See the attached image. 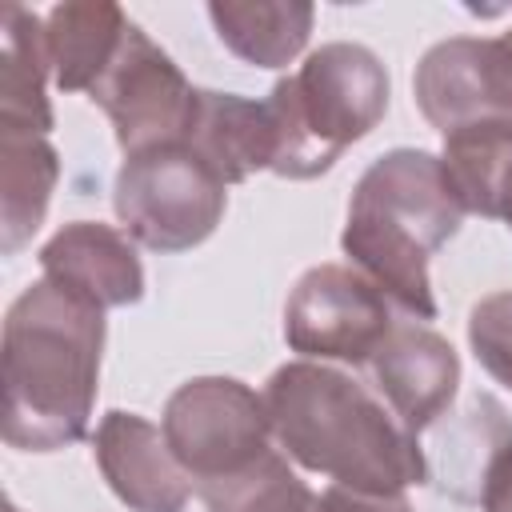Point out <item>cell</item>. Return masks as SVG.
<instances>
[{
    "mask_svg": "<svg viewBox=\"0 0 512 512\" xmlns=\"http://www.w3.org/2000/svg\"><path fill=\"white\" fill-rule=\"evenodd\" d=\"M412 92L440 136L468 124H512V28L504 36H452L432 44L416 64Z\"/></svg>",
    "mask_w": 512,
    "mask_h": 512,
    "instance_id": "9c48e42d",
    "label": "cell"
},
{
    "mask_svg": "<svg viewBox=\"0 0 512 512\" xmlns=\"http://www.w3.org/2000/svg\"><path fill=\"white\" fill-rule=\"evenodd\" d=\"M316 512H416V508L408 504L404 492H400V496H368V492H352V488L332 484V488L320 496Z\"/></svg>",
    "mask_w": 512,
    "mask_h": 512,
    "instance_id": "7402d4cb",
    "label": "cell"
},
{
    "mask_svg": "<svg viewBox=\"0 0 512 512\" xmlns=\"http://www.w3.org/2000/svg\"><path fill=\"white\" fill-rule=\"evenodd\" d=\"M104 352V308L40 276L4 316V444L56 452L84 440Z\"/></svg>",
    "mask_w": 512,
    "mask_h": 512,
    "instance_id": "6da1fadb",
    "label": "cell"
},
{
    "mask_svg": "<svg viewBox=\"0 0 512 512\" xmlns=\"http://www.w3.org/2000/svg\"><path fill=\"white\" fill-rule=\"evenodd\" d=\"M320 496L288 468L280 452H272L256 472L236 480L232 488L204 500L208 512H316Z\"/></svg>",
    "mask_w": 512,
    "mask_h": 512,
    "instance_id": "d6986e66",
    "label": "cell"
},
{
    "mask_svg": "<svg viewBox=\"0 0 512 512\" xmlns=\"http://www.w3.org/2000/svg\"><path fill=\"white\" fill-rule=\"evenodd\" d=\"M160 432L200 500L232 488L276 452L264 392L236 376L184 380L164 404Z\"/></svg>",
    "mask_w": 512,
    "mask_h": 512,
    "instance_id": "5b68a950",
    "label": "cell"
},
{
    "mask_svg": "<svg viewBox=\"0 0 512 512\" xmlns=\"http://www.w3.org/2000/svg\"><path fill=\"white\" fill-rule=\"evenodd\" d=\"M276 444L308 472L368 496H400L432 476L420 436L348 372L288 360L264 384Z\"/></svg>",
    "mask_w": 512,
    "mask_h": 512,
    "instance_id": "7a4b0ae2",
    "label": "cell"
},
{
    "mask_svg": "<svg viewBox=\"0 0 512 512\" xmlns=\"http://www.w3.org/2000/svg\"><path fill=\"white\" fill-rule=\"evenodd\" d=\"M60 180V156L48 136L0 132V248L20 252L44 224L52 188Z\"/></svg>",
    "mask_w": 512,
    "mask_h": 512,
    "instance_id": "e0dca14e",
    "label": "cell"
},
{
    "mask_svg": "<svg viewBox=\"0 0 512 512\" xmlns=\"http://www.w3.org/2000/svg\"><path fill=\"white\" fill-rule=\"evenodd\" d=\"M4 512H20V508H16V504H8V508H4Z\"/></svg>",
    "mask_w": 512,
    "mask_h": 512,
    "instance_id": "cb8c5ba5",
    "label": "cell"
},
{
    "mask_svg": "<svg viewBox=\"0 0 512 512\" xmlns=\"http://www.w3.org/2000/svg\"><path fill=\"white\" fill-rule=\"evenodd\" d=\"M208 20L220 44L252 68H284L308 44L316 8L304 0H212Z\"/></svg>",
    "mask_w": 512,
    "mask_h": 512,
    "instance_id": "2e32d148",
    "label": "cell"
},
{
    "mask_svg": "<svg viewBox=\"0 0 512 512\" xmlns=\"http://www.w3.org/2000/svg\"><path fill=\"white\" fill-rule=\"evenodd\" d=\"M112 204L124 232L152 252H188L204 244L228 208V184L192 144L168 140L124 156Z\"/></svg>",
    "mask_w": 512,
    "mask_h": 512,
    "instance_id": "8992f818",
    "label": "cell"
},
{
    "mask_svg": "<svg viewBox=\"0 0 512 512\" xmlns=\"http://www.w3.org/2000/svg\"><path fill=\"white\" fill-rule=\"evenodd\" d=\"M92 456L108 488L132 512H184L192 480L172 456L164 432L136 412H108L92 436Z\"/></svg>",
    "mask_w": 512,
    "mask_h": 512,
    "instance_id": "8fae6325",
    "label": "cell"
},
{
    "mask_svg": "<svg viewBox=\"0 0 512 512\" xmlns=\"http://www.w3.org/2000/svg\"><path fill=\"white\" fill-rule=\"evenodd\" d=\"M268 108L276 120L272 172L284 180H312L384 120L388 72L372 48L332 40L320 44L292 76L272 84Z\"/></svg>",
    "mask_w": 512,
    "mask_h": 512,
    "instance_id": "277c9868",
    "label": "cell"
},
{
    "mask_svg": "<svg viewBox=\"0 0 512 512\" xmlns=\"http://www.w3.org/2000/svg\"><path fill=\"white\" fill-rule=\"evenodd\" d=\"M468 344L484 372L512 388V288L484 296L468 316Z\"/></svg>",
    "mask_w": 512,
    "mask_h": 512,
    "instance_id": "ffe728a7",
    "label": "cell"
},
{
    "mask_svg": "<svg viewBox=\"0 0 512 512\" xmlns=\"http://www.w3.org/2000/svg\"><path fill=\"white\" fill-rule=\"evenodd\" d=\"M464 212L440 156L392 148L356 180L340 248L400 312L436 320L428 260L460 232Z\"/></svg>",
    "mask_w": 512,
    "mask_h": 512,
    "instance_id": "3957f363",
    "label": "cell"
},
{
    "mask_svg": "<svg viewBox=\"0 0 512 512\" xmlns=\"http://www.w3.org/2000/svg\"><path fill=\"white\" fill-rule=\"evenodd\" d=\"M184 144H192L196 156L224 184H240L260 168L272 172L276 120H272L268 100H244L236 92L196 88V104H192V120L184 128Z\"/></svg>",
    "mask_w": 512,
    "mask_h": 512,
    "instance_id": "4fadbf2b",
    "label": "cell"
},
{
    "mask_svg": "<svg viewBox=\"0 0 512 512\" xmlns=\"http://www.w3.org/2000/svg\"><path fill=\"white\" fill-rule=\"evenodd\" d=\"M480 504L484 512H512V436L492 448L480 472Z\"/></svg>",
    "mask_w": 512,
    "mask_h": 512,
    "instance_id": "44dd1931",
    "label": "cell"
},
{
    "mask_svg": "<svg viewBox=\"0 0 512 512\" xmlns=\"http://www.w3.org/2000/svg\"><path fill=\"white\" fill-rule=\"evenodd\" d=\"M440 164L468 212L500 220V208L512 184V124L492 120V124H468L448 132Z\"/></svg>",
    "mask_w": 512,
    "mask_h": 512,
    "instance_id": "ac0fdd59",
    "label": "cell"
},
{
    "mask_svg": "<svg viewBox=\"0 0 512 512\" xmlns=\"http://www.w3.org/2000/svg\"><path fill=\"white\" fill-rule=\"evenodd\" d=\"M48 48L44 20L20 4H4L0 12V132L16 136H48L52 104H48Z\"/></svg>",
    "mask_w": 512,
    "mask_h": 512,
    "instance_id": "9a60e30c",
    "label": "cell"
},
{
    "mask_svg": "<svg viewBox=\"0 0 512 512\" xmlns=\"http://www.w3.org/2000/svg\"><path fill=\"white\" fill-rule=\"evenodd\" d=\"M40 272L96 308H128L144 296V264L132 248V240L108 224L96 220H72L64 224L44 248H40Z\"/></svg>",
    "mask_w": 512,
    "mask_h": 512,
    "instance_id": "7c38bea8",
    "label": "cell"
},
{
    "mask_svg": "<svg viewBox=\"0 0 512 512\" xmlns=\"http://www.w3.org/2000/svg\"><path fill=\"white\" fill-rule=\"evenodd\" d=\"M128 16L108 0H68L48 8L44 16V48L52 64V80L60 92H92V84L116 60Z\"/></svg>",
    "mask_w": 512,
    "mask_h": 512,
    "instance_id": "5bb4252c",
    "label": "cell"
},
{
    "mask_svg": "<svg viewBox=\"0 0 512 512\" xmlns=\"http://www.w3.org/2000/svg\"><path fill=\"white\" fill-rule=\"evenodd\" d=\"M88 100L104 108L116 128V144L124 148V156H132L152 144L184 140L196 88L188 84L180 64L156 40H148L140 24H128L116 60L92 84Z\"/></svg>",
    "mask_w": 512,
    "mask_h": 512,
    "instance_id": "ba28073f",
    "label": "cell"
},
{
    "mask_svg": "<svg viewBox=\"0 0 512 512\" xmlns=\"http://www.w3.org/2000/svg\"><path fill=\"white\" fill-rule=\"evenodd\" d=\"M500 220L512 228V184H508V196H504V208H500Z\"/></svg>",
    "mask_w": 512,
    "mask_h": 512,
    "instance_id": "603a6c76",
    "label": "cell"
},
{
    "mask_svg": "<svg viewBox=\"0 0 512 512\" xmlns=\"http://www.w3.org/2000/svg\"><path fill=\"white\" fill-rule=\"evenodd\" d=\"M368 372L392 416L412 436H420L452 408L460 384V356L440 332L424 324H392L384 344L372 352Z\"/></svg>",
    "mask_w": 512,
    "mask_h": 512,
    "instance_id": "30bf717a",
    "label": "cell"
},
{
    "mask_svg": "<svg viewBox=\"0 0 512 512\" xmlns=\"http://www.w3.org/2000/svg\"><path fill=\"white\" fill-rule=\"evenodd\" d=\"M392 324V300L348 264L308 268L284 304V340L304 360L368 364Z\"/></svg>",
    "mask_w": 512,
    "mask_h": 512,
    "instance_id": "52a82bcc",
    "label": "cell"
}]
</instances>
